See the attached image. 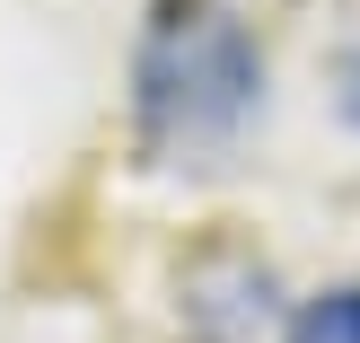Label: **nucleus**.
<instances>
[{"instance_id":"nucleus-1","label":"nucleus","mask_w":360,"mask_h":343,"mask_svg":"<svg viewBox=\"0 0 360 343\" xmlns=\"http://www.w3.org/2000/svg\"><path fill=\"white\" fill-rule=\"evenodd\" d=\"M264 115V44L229 0H158L132 44V132L158 168H211Z\"/></svg>"},{"instance_id":"nucleus-2","label":"nucleus","mask_w":360,"mask_h":343,"mask_svg":"<svg viewBox=\"0 0 360 343\" xmlns=\"http://www.w3.org/2000/svg\"><path fill=\"white\" fill-rule=\"evenodd\" d=\"M290 343H360V282H334V291L299 299Z\"/></svg>"},{"instance_id":"nucleus-3","label":"nucleus","mask_w":360,"mask_h":343,"mask_svg":"<svg viewBox=\"0 0 360 343\" xmlns=\"http://www.w3.org/2000/svg\"><path fill=\"white\" fill-rule=\"evenodd\" d=\"M334 88H343V115L360 123V35L343 44V70H334Z\"/></svg>"}]
</instances>
